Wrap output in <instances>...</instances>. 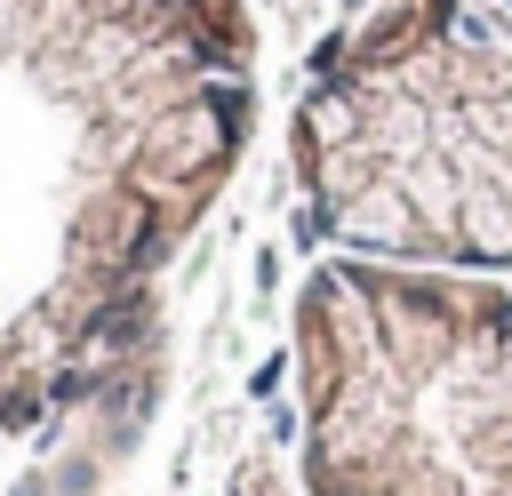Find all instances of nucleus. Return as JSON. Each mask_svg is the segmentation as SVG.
<instances>
[{"label": "nucleus", "instance_id": "f257e3e1", "mask_svg": "<svg viewBox=\"0 0 512 496\" xmlns=\"http://www.w3.org/2000/svg\"><path fill=\"white\" fill-rule=\"evenodd\" d=\"M296 232L400 272H512V8L376 0L296 96Z\"/></svg>", "mask_w": 512, "mask_h": 496}, {"label": "nucleus", "instance_id": "f03ea898", "mask_svg": "<svg viewBox=\"0 0 512 496\" xmlns=\"http://www.w3.org/2000/svg\"><path fill=\"white\" fill-rule=\"evenodd\" d=\"M304 496H512V288L328 256L296 288Z\"/></svg>", "mask_w": 512, "mask_h": 496}]
</instances>
